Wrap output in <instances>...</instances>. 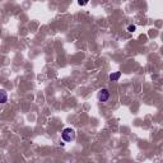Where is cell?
<instances>
[{"label": "cell", "instance_id": "6da1fadb", "mask_svg": "<svg viewBox=\"0 0 163 163\" xmlns=\"http://www.w3.org/2000/svg\"><path fill=\"white\" fill-rule=\"evenodd\" d=\"M61 138L64 141H73L75 139V130L72 127H65L61 131Z\"/></svg>", "mask_w": 163, "mask_h": 163}, {"label": "cell", "instance_id": "7a4b0ae2", "mask_svg": "<svg viewBox=\"0 0 163 163\" xmlns=\"http://www.w3.org/2000/svg\"><path fill=\"white\" fill-rule=\"evenodd\" d=\"M110 98V92L106 89V88H103V89H101L98 92V101L99 102H107Z\"/></svg>", "mask_w": 163, "mask_h": 163}, {"label": "cell", "instance_id": "3957f363", "mask_svg": "<svg viewBox=\"0 0 163 163\" xmlns=\"http://www.w3.org/2000/svg\"><path fill=\"white\" fill-rule=\"evenodd\" d=\"M8 101V94L4 89H0V103H5Z\"/></svg>", "mask_w": 163, "mask_h": 163}, {"label": "cell", "instance_id": "277c9868", "mask_svg": "<svg viewBox=\"0 0 163 163\" xmlns=\"http://www.w3.org/2000/svg\"><path fill=\"white\" fill-rule=\"evenodd\" d=\"M120 76H121V72L112 73V74H110V80H112V82H117L118 79H120Z\"/></svg>", "mask_w": 163, "mask_h": 163}, {"label": "cell", "instance_id": "5b68a950", "mask_svg": "<svg viewBox=\"0 0 163 163\" xmlns=\"http://www.w3.org/2000/svg\"><path fill=\"white\" fill-rule=\"evenodd\" d=\"M88 3H89V0H78V4H79V5H82V7L87 5Z\"/></svg>", "mask_w": 163, "mask_h": 163}, {"label": "cell", "instance_id": "8992f818", "mask_svg": "<svg viewBox=\"0 0 163 163\" xmlns=\"http://www.w3.org/2000/svg\"><path fill=\"white\" fill-rule=\"evenodd\" d=\"M135 29H136V27H135V26H129V27H127V31H129V32H134L135 31Z\"/></svg>", "mask_w": 163, "mask_h": 163}]
</instances>
